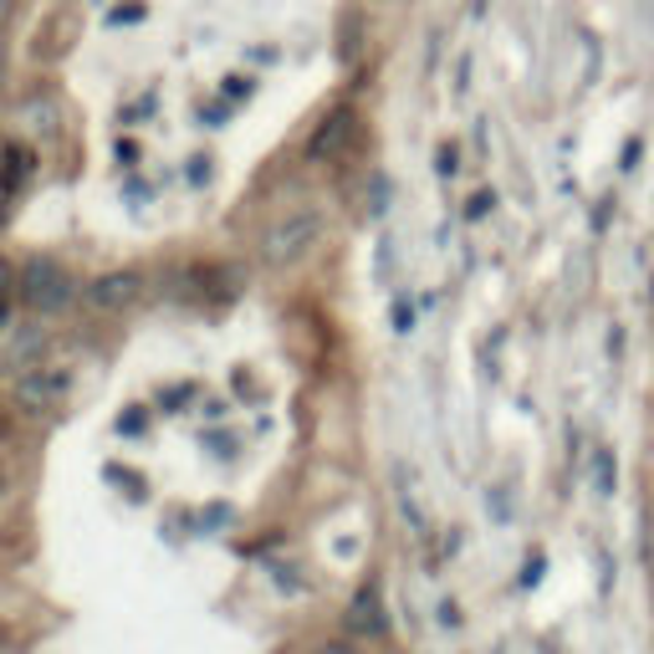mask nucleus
<instances>
[{"label":"nucleus","instance_id":"nucleus-1","mask_svg":"<svg viewBox=\"0 0 654 654\" xmlns=\"http://www.w3.org/2000/svg\"><path fill=\"white\" fill-rule=\"evenodd\" d=\"M318 241H322V210L318 205H297V210L277 215L261 230V267H271V271L297 267Z\"/></svg>","mask_w":654,"mask_h":654},{"label":"nucleus","instance_id":"nucleus-2","mask_svg":"<svg viewBox=\"0 0 654 654\" xmlns=\"http://www.w3.org/2000/svg\"><path fill=\"white\" fill-rule=\"evenodd\" d=\"M21 302H27L37 318H56V312L72 308V297H77V281L68 271L56 267L52 256H31L27 267H21Z\"/></svg>","mask_w":654,"mask_h":654},{"label":"nucleus","instance_id":"nucleus-3","mask_svg":"<svg viewBox=\"0 0 654 654\" xmlns=\"http://www.w3.org/2000/svg\"><path fill=\"white\" fill-rule=\"evenodd\" d=\"M68 394H72V374H68V368H31V374L15 384V399H21V409H27V414L56 409Z\"/></svg>","mask_w":654,"mask_h":654},{"label":"nucleus","instance_id":"nucleus-4","mask_svg":"<svg viewBox=\"0 0 654 654\" xmlns=\"http://www.w3.org/2000/svg\"><path fill=\"white\" fill-rule=\"evenodd\" d=\"M353 128H359L353 107H338V113H328V118L318 123V134L308 138V159H312V164L343 159V148H347V138H353Z\"/></svg>","mask_w":654,"mask_h":654},{"label":"nucleus","instance_id":"nucleus-5","mask_svg":"<svg viewBox=\"0 0 654 654\" xmlns=\"http://www.w3.org/2000/svg\"><path fill=\"white\" fill-rule=\"evenodd\" d=\"M138 292H144V277H138V271H107V277H97L93 287H87V302H93L97 312H123L138 302Z\"/></svg>","mask_w":654,"mask_h":654},{"label":"nucleus","instance_id":"nucleus-6","mask_svg":"<svg viewBox=\"0 0 654 654\" xmlns=\"http://www.w3.org/2000/svg\"><path fill=\"white\" fill-rule=\"evenodd\" d=\"M347 629H353V634H368V640L388 634V614H384V599H378V583L353 593V603H347Z\"/></svg>","mask_w":654,"mask_h":654},{"label":"nucleus","instance_id":"nucleus-7","mask_svg":"<svg viewBox=\"0 0 654 654\" xmlns=\"http://www.w3.org/2000/svg\"><path fill=\"white\" fill-rule=\"evenodd\" d=\"M593 491H599L603 501L619 491V466H614V450H609V445L593 450Z\"/></svg>","mask_w":654,"mask_h":654},{"label":"nucleus","instance_id":"nucleus-8","mask_svg":"<svg viewBox=\"0 0 654 654\" xmlns=\"http://www.w3.org/2000/svg\"><path fill=\"white\" fill-rule=\"evenodd\" d=\"M491 205H496V195H491V189H481V195H470L466 220H486V215H491Z\"/></svg>","mask_w":654,"mask_h":654},{"label":"nucleus","instance_id":"nucleus-9","mask_svg":"<svg viewBox=\"0 0 654 654\" xmlns=\"http://www.w3.org/2000/svg\"><path fill=\"white\" fill-rule=\"evenodd\" d=\"M640 154H644V138H629V144H624V164H619V169H634V164H640Z\"/></svg>","mask_w":654,"mask_h":654},{"label":"nucleus","instance_id":"nucleus-10","mask_svg":"<svg viewBox=\"0 0 654 654\" xmlns=\"http://www.w3.org/2000/svg\"><path fill=\"white\" fill-rule=\"evenodd\" d=\"M394 322H399V333H409V328H414V308H409V302H394Z\"/></svg>","mask_w":654,"mask_h":654},{"label":"nucleus","instance_id":"nucleus-11","mask_svg":"<svg viewBox=\"0 0 654 654\" xmlns=\"http://www.w3.org/2000/svg\"><path fill=\"white\" fill-rule=\"evenodd\" d=\"M455 169H460V164H455V144H445L440 148V179H450Z\"/></svg>","mask_w":654,"mask_h":654},{"label":"nucleus","instance_id":"nucleus-12","mask_svg":"<svg viewBox=\"0 0 654 654\" xmlns=\"http://www.w3.org/2000/svg\"><path fill=\"white\" fill-rule=\"evenodd\" d=\"M537 578H542V558H527V573H521V583L532 588V583H537Z\"/></svg>","mask_w":654,"mask_h":654},{"label":"nucleus","instance_id":"nucleus-13","mask_svg":"<svg viewBox=\"0 0 654 654\" xmlns=\"http://www.w3.org/2000/svg\"><path fill=\"white\" fill-rule=\"evenodd\" d=\"M440 624H445V629L460 624V609H455V603H440Z\"/></svg>","mask_w":654,"mask_h":654},{"label":"nucleus","instance_id":"nucleus-14","mask_svg":"<svg viewBox=\"0 0 654 654\" xmlns=\"http://www.w3.org/2000/svg\"><path fill=\"white\" fill-rule=\"evenodd\" d=\"M118 429H128V435H138V429H144V414H128V419H118Z\"/></svg>","mask_w":654,"mask_h":654},{"label":"nucleus","instance_id":"nucleus-15","mask_svg":"<svg viewBox=\"0 0 654 654\" xmlns=\"http://www.w3.org/2000/svg\"><path fill=\"white\" fill-rule=\"evenodd\" d=\"M308 654H353L347 644H318V650H308Z\"/></svg>","mask_w":654,"mask_h":654},{"label":"nucleus","instance_id":"nucleus-16","mask_svg":"<svg viewBox=\"0 0 654 654\" xmlns=\"http://www.w3.org/2000/svg\"><path fill=\"white\" fill-rule=\"evenodd\" d=\"M6 287H11V267L0 261V297H6Z\"/></svg>","mask_w":654,"mask_h":654},{"label":"nucleus","instance_id":"nucleus-17","mask_svg":"<svg viewBox=\"0 0 654 654\" xmlns=\"http://www.w3.org/2000/svg\"><path fill=\"white\" fill-rule=\"evenodd\" d=\"M6 491H11V481H6V470H0V501H6Z\"/></svg>","mask_w":654,"mask_h":654},{"label":"nucleus","instance_id":"nucleus-18","mask_svg":"<svg viewBox=\"0 0 654 654\" xmlns=\"http://www.w3.org/2000/svg\"><path fill=\"white\" fill-rule=\"evenodd\" d=\"M0 328H6V297H0Z\"/></svg>","mask_w":654,"mask_h":654}]
</instances>
